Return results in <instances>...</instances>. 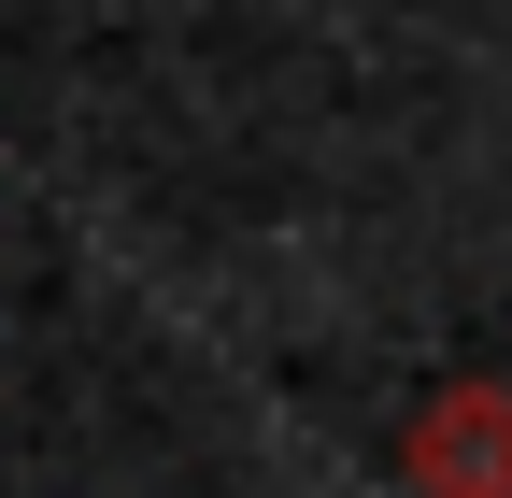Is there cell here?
<instances>
[{"instance_id":"obj_1","label":"cell","mask_w":512,"mask_h":498,"mask_svg":"<svg viewBox=\"0 0 512 498\" xmlns=\"http://www.w3.org/2000/svg\"><path fill=\"white\" fill-rule=\"evenodd\" d=\"M399 484L413 498H512V385H498V370H456V385L413 399Z\"/></svg>"}]
</instances>
